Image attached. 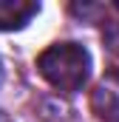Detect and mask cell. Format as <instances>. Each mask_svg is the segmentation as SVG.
<instances>
[{"label":"cell","mask_w":119,"mask_h":122,"mask_svg":"<svg viewBox=\"0 0 119 122\" xmlns=\"http://www.w3.org/2000/svg\"><path fill=\"white\" fill-rule=\"evenodd\" d=\"M0 122H11V119H9V114H6V111H0Z\"/></svg>","instance_id":"4"},{"label":"cell","mask_w":119,"mask_h":122,"mask_svg":"<svg viewBox=\"0 0 119 122\" xmlns=\"http://www.w3.org/2000/svg\"><path fill=\"white\" fill-rule=\"evenodd\" d=\"M91 108H94V114L99 119H105V122L119 119V88H114L111 82H102L94 91V97H91Z\"/></svg>","instance_id":"3"},{"label":"cell","mask_w":119,"mask_h":122,"mask_svg":"<svg viewBox=\"0 0 119 122\" xmlns=\"http://www.w3.org/2000/svg\"><path fill=\"white\" fill-rule=\"evenodd\" d=\"M0 80H3V65H0Z\"/></svg>","instance_id":"5"},{"label":"cell","mask_w":119,"mask_h":122,"mask_svg":"<svg viewBox=\"0 0 119 122\" xmlns=\"http://www.w3.org/2000/svg\"><path fill=\"white\" fill-rule=\"evenodd\" d=\"M40 14V3L29 0H0V31L23 29L31 17Z\"/></svg>","instance_id":"2"},{"label":"cell","mask_w":119,"mask_h":122,"mask_svg":"<svg viewBox=\"0 0 119 122\" xmlns=\"http://www.w3.org/2000/svg\"><path fill=\"white\" fill-rule=\"evenodd\" d=\"M37 71L57 91H79L91 77V54L79 43H54L37 57Z\"/></svg>","instance_id":"1"}]
</instances>
